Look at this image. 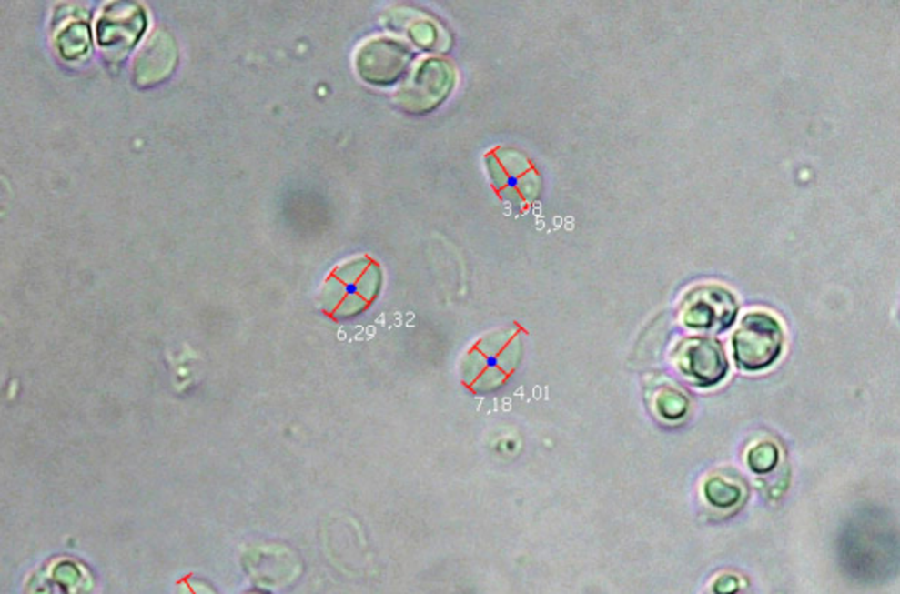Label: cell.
I'll return each mask as SVG.
<instances>
[{"mask_svg": "<svg viewBox=\"0 0 900 594\" xmlns=\"http://www.w3.org/2000/svg\"><path fill=\"white\" fill-rule=\"evenodd\" d=\"M413 53L399 41L375 39L360 50L358 67L360 76L380 86L403 78L412 64Z\"/></svg>", "mask_w": 900, "mask_h": 594, "instance_id": "6", "label": "cell"}, {"mask_svg": "<svg viewBox=\"0 0 900 594\" xmlns=\"http://www.w3.org/2000/svg\"><path fill=\"white\" fill-rule=\"evenodd\" d=\"M686 410H688V401L677 390H665L663 394H660V398H658V412L663 415L665 418L677 420V418L684 417Z\"/></svg>", "mask_w": 900, "mask_h": 594, "instance_id": "10", "label": "cell"}, {"mask_svg": "<svg viewBox=\"0 0 900 594\" xmlns=\"http://www.w3.org/2000/svg\"><path fill=\"white\" fill-rule=\"evenodd\" d=\"M489 171L496 188L511 201L530 203L537 197L539 176L531 171L528 158L501 150L489 156Z\"/></svg>", "mask_w": 900, "mask_h": 594, "instance_id": "7", "label": "cell"}, {"mask_svg": "<svg viewBox=\"0 0 900 594\" xmlns=\"http://www.w3.org/2000/svg\"><path fill=\"white\" fill-rule=\"evenodd\" d=\"M454 85L452 67L440 58H428L413 71L399 101L412 113H428L445 101Z\"/></svg>", "mask_w": 900, "mask_h": 594, "instance_id": "4", "label": "cell"}, {"mask_svg": "<svg viewBox=\"0 0 900 594\" xmlns=\"http://www.w3.org/2000/svg\"><path fill=\"white\" fill-rule=\"evenodd\" d=\"M380 287V271L368 258L349 262L336 269L328 282L326 310L336 317L356 315L377 296Z\"/></svg>", "mask_w": 900, "mask_h": 594, "instance_id": "2", "label": "cell"}, {"mask_svg": "<svg viewBox=\"0 0 900 594\" xmlns=\"http://www.w3.org/2000/svg\"><path fill=\"white\" fill-rule=\"evenodd\" d=\"M784 331L769 311H749L732 337L733 359L744 371H762L779 359Z\"/></svg>", "mask_w": 900, "mask_h": 594, "instance_id": "1", "label": "cell"}, {"mask_svg": "<svg viewBox=\"0 0 900 594\" xmlns=\"http://www.w3.org/2000/svg\"><path fill=\"white\" fill-rule=\"evenodd\" d=\"M482 343L486 345V350L477 347L470 354V357L473 361L470 366V371L475 367L486 369L484 390H490L489 384H492V388L501 386V382L507 378V375L514 369V354H519V345H517L514 337H511L505 343V347L500 350V345L503 343L500 337H494L492 341L484 339Z\"/></svg>", "mask_w": 900, "mask_h": 594, "instance_id": "8", "label": "cell"}, {"mask_svg": "<svg viewBox=\"0 0 900 594\" xmlns=\"http://www.w3.org/2000/svg\"><path fill=\"white\" fill-rule=\"evenodd\" d=\"M675 361L679 369L700 388L720 384L728 373L724 350L713 337H690L683 341Z\"/></svg>", "mask_w": 900, "mask_h": 594, "instance_id": "5", "label": "cell"}, {"mask_svg": "<svg viewBox=\"0 0 900 594\" xmlns=\"http://www.w3.org/2000/svg\"><path fill=\"white\" fill-rule=\"evenodd\" d=\"M775 459H777V454H775V448L772 445H760L756 448L751 450L749 454V466L756 471V473H767L771 471L772 468L775 466Z\"/></svg>", "mask_w": 900, "mask_h": 594, "instance_id": "11", "label": "cell"}, {"mask_svg": "<svg viewBox=\"0 0 900 594\" xmlns=\"http://www.w3.org/2000/svg\"><path fill=\"white\" fill-rule=\"evenodd\" d=\"M741 491L743 489L737 484H733L726 478H721V477L709 478L705 484L707 501L718 508H730V507L737 505L741 501V496H743Z\"/></svg>", "mask_w": 900, "mask_h": 594, "instance_id": "9", "label": "cell"}, {"mask_svg": "<svg viewBox=\"0 0 900 594\" xmlns=\"http://www.w3.org/2000/svg\"><path fill=\"white\" fill-rule=\"evenodd\" d=\"M733 294L720 285H703L692 290L683 303V322L696 331L721 333L737 317Z\"/></svg>", "mask_w": 900, "mask_h": 594, "instance_id": "3", "label": "cell"}, {"mask_svg": "<svg viewBox=\"0 0 900 594\" xmlns=\"http://www.w3.org/2000/svg\"><path fill=\"white\" fill-rule=\"evenodd\" d=\"M180 594H217L209 586L196 580V579H188L185 582H181Z\"/></svg>", "mask_w": 900, "mask_h": 594, "instance_id": "12", "label": "cell"}]
</instances>
